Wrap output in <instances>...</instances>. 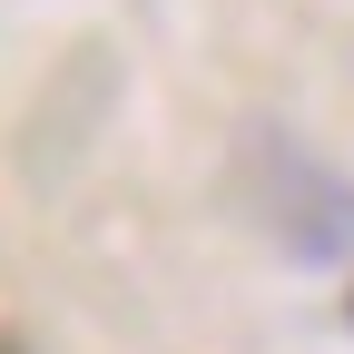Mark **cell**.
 <instances>
[{"instance_id": "cell-1", "label": "cell", "mask_w": 354, "mask_h": 354, "mask_svg": "<svg viewBox=\"0 0 354 354\" xmlns=\"http://www.w3.org/2000/svg\"><path fill=\"white\" fill-rule=\"evenodd\" d=\"M0 354H30V344H20V335H10V325H0Z\"/></svg>"}, {"instance_id": "cell-2", "label": "cell", "mask_w": 354, "mask_h": 354, "mask_svg": "<svg viewBox=\"0 0 354 354\" xmlns=\"http://www.w3.org/2000/svg\"><path fill=\"white\" fill-rule=\"evenodd\" d=\"M344 315H354V295H344Z\"/></svg>"}]
</instances>
